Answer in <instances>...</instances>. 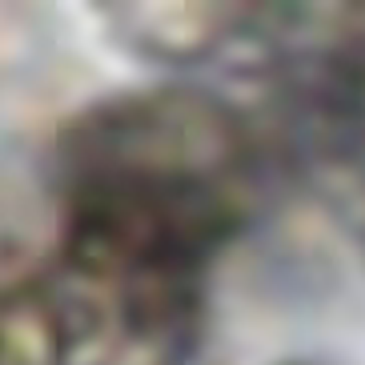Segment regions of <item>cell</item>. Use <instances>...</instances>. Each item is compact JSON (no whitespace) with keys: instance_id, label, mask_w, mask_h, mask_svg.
<instances>
[{"instance_id":"obj_1","label":"cell","mask_w":365,"mask_h":365,"mask_svg":"<svg viewBox=\"0 0 365 365\" xmlns=\"http://www.w3.org/2000/svg\"><path fill=\"white\" fill-rule=\"evenodd\" d=\"M277 177L257 117L213 88L177 81L108 93L53 137V241L125 273L209 289Z\"/></svg>"},{"instance_id":"obj_2","label":"cell","mask_w":365,"mask_h":365,"mask_svg":"<svg viewBox=\"0 0 365 365\" xmlns=\"http://www.w3.org/2000/svg\"><path fill=\"white\" fill-rule=\"evenodd\" d=\"M209 289L0 245V365H197Z\"/></svg>"},{"instance_id":"obj_3","label":"cell","mask_w":365,"mask_h":365,"mask_svg":"<svg viewBox=\"0 0 365 365\" xmlns=\"http://www.w3.org/2000/svg\"><path fill=\"white\" fill-rule=\"evenodd\" d=\"M249 81L281 177L313 185L365 265V4H313Z\"/></svg>"},{"instance_id":"obj_4","label":"cell","mask_w":365,"mask_h":365,"mask_svg":"<svg viewBox=\"0 0 365 365\" xmlns=\"http://www.w3.org/2000/svg\"><path fill=\"white\" fill-rule=\"evenodd\" d=\"M105 21L117 41L133 53L165 65H209L229 61L249 4H193V0H140V4H105Z\"/></svg>"},{"instance_id":"obj_5","label":"cell","mask_w":365,"mask_h":365,"mask_svg":"<svg viewBox=\"0 0 365 365\" xmlns=\"http://www.w3.org/2000/svg\"><path fill=\"white\" fill-rule=\"evenodd\" d=\"M285 365H309V361H285Z\"/></svg>"}]
</instances>
